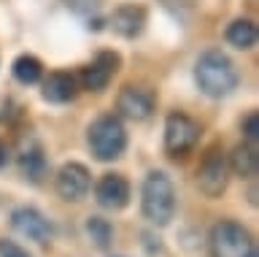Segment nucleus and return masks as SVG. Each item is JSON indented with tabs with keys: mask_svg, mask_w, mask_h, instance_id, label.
Returning a JSON list of instances; mask_svg holds the SVG:
<instances>
[{
	"mask_svg": "<svg viewBox=\"0 0 259 257\" xmlns=\"http://www.w3.org/2000/svg\"><path fill=\"white\" fill-rule=\"evenodd\" d=\"M230 168L235 171V176H240V179H251V176H256L259 171V155H256V143H240V146H235V152L230 155Z\"/></svg>",
	"mask_w": 259,
	"mask_h": 257,
	"instance_id": "2eb2a0df",
	"label": "nucleus"
},
{
	"mask_svg": "<svg viewBox=\"0 0 259 257\" xmlns=\"http://www.w3.org/2000/svg\"><path fill=\"white\" fill-rule=\"evenodd\" d=\"M11 228L19 233V236L35 241V244H49L54 236V228L52 222L46 219L44 214L38 211V208L32 206H19L11 211Z\"/></svg>",
	"mask_w": 259,
	"mask_h": 257,
	"instance_id": "6e6552de",
	"label": "nucleus"
},
{
	"mask_svg": "<svg viewBox=\"0 0 259 257\" xmlns=\"http://www.w3.org/2000/svg\"><path fill=\"white\" fill-rule=\"evenodd\" d=\"M210 257H259L251 233L235 219H222L210 228L208 236Z\"/></svg>",
	"mask_w": 259,
	"mask_h": 257,
	"instance_id": "20e7f679",
	"label": "nucleus"
},
{
	"mask_svg": "<svg viewBox=\"0 0 259 257\" xmlns=\"http://www.w3.org/2000/svg\"><path fill=\"white\" fill-rule=\"evenodd\" d=\"M154 106H157V98L149 87H135V84H127L119 90V98H116V108L121 117L127 119H135V122H143L154 114Z\"/></svg>",
	"mask_w": 259,
	"mask_h": 257,
	"instance_id": "1a4fd4ad",
	"label": "nucleus"
},
{
	"mask_svg": "<svg viewBox=\"0 0 259 257\" xmlns=\"http://www.w3.org/2000/svg\"><path fill=\"white\" fill-rule=\"evenodd\" d=\"M230 181V163L222 146H210L197 168V187L205 198H222Z\"/></svg>",
	"mask_w": 259,
	"mask_h": 257,
	"instance_id": "423d86ee",
	"label": "nucleus"
},
{
	"mask_svg": "<svg viewBox=\"0 0 259 257\" xmlns=\"http://www.w3.org/2000/svg\"><path fill=\"white\" fill-rule=\"evenodd\" d=\"M92 190V173L84 163H65L57 173V195L68 203L84 200Z\"/></svg>",
	"mask_w": 259,
	"mask_h": 257,
	"instance_id": "0eeeda50",
	"label": "nucleus"
},
{
	"mask_svg": "<svg viewBox=\"0 0 259 257\" xmlns=\"http://www.w3.org/2000/svg\"><path fill=\"white\" fill-rule=\"evenodd\" d=\"M6 163H8V149H6V143L0 141V168H6Z\"/></svg>",
	"mask_w": 259,
	"mask_h": 257,
	"instance_id": "412c9836",
	"label": "nucleus"
},
{
	"mask_svg": "<svg viewBox=\"0 0 259 257\" xmlns=\"http://www.w3.org/2000/svg\"><path fill=\"white\" fill-rule=\"evenodd\" d=\"M141 211L154 228H165L176 216V187L165 171H151L141 187Z\"/></svg>",
	"mask_w": 259,
	"mask_h": 257,
	"instance_id": "f03ea898",
	"label": "nucleus"
},
{
	"mask_svg": "<svg viewBox=\"0 0 259 257\" xmlns=\"http://www.w3.org/2000/svg\"><path fill=\"white\" fill-rule=\"evenodd\" d=\"M243 135H246V141L256 143V138H259V114L256 111H251V114L243 119Z\"/></svg>",
	"mask_w": 259,
	"mask_h": 257,
	"instance_id": "6ab92c4d",
	"label": "nucleus"
},
{
	"mask_svg": "<svg viewBox=\"0 0 259 257\" xmlns=\"http://www.w3.org/2000/svg\"><path fill=\"white\" fill-rule=\"evenodd\" d=\"M0 257H30V252L22 249L19 244H14V241H3L0 244Z\"/></svg>",
	"mask_w": 259,
	"mask_h": 257,
	"instance_id": "aec40b11",
	"label": "nucleus"
},
{
	"mask_svg": "<svg viewBox=\"0 0 259 257\" xmlns=\"http://www.w3.org/2000/svg\"><path fill=\"white\" fill-rule=\"evenodd\" d=\"M111 25L121 38H138L143 33V25H146V11L135 3H124L113 11Z\"/></svg>",
	"mask_w": 259,
	"mask_h": 257,
	"instance_id": "ddd939ff",
	"label": "nucleus"
},
{
	"mask_svg": "<svg viewBox=\"0 0 259 257\" xmlns=\"http://www.w3.org/2000/svg\"><path fill=\"white\" fill-rule=\"evenodd\" d=\"M11 74L19 84L32 87V84L40 82V76H44V65H40V60L32 57V54H19L11 65Z\"/></svg>",
	"mask_w": 259,
	"mask_h": 257,
	"instance_id": "dca6fc26",
	"label": "nucleus"
},
{
	"mask_svg": "<svg viewBox=\"0 0 259 257\" xmlns=\"http://www.w3.org/2000/svg\"><path fill=\"white\" fill-rule=\"evenodd\" d=\"M227 41H230L235 49L246 52V49H254L256 44V25L251 19H235L230 27H227Z\"/></svg>",
	"mask_w": 259,
	"mask_h": 257,
	"instance_id": "f3484780",
	"label": "nucleus"
},
{
	"mask_svg": "<svg viewBox=\"0 0 259 257\" xmlns=\"http://www.w3.org/2000/svg\"><path fill=\"white\" fill-rule=\"evenodd\" d=\"M202 127L184 111H173L165 119V152L170 157H186L197 146Z\"/></svg>",
	"mask_w": 259,
	"mask_h": 257,
	"instance_id": "39448f33",
	"label": "nucleus"
},
{
	"mask_svg": "<svg viewBox=\"0 0 259 257\" xmlns=\"http://www.w3.org/2000/svg\"><path fill=\"white\" fill-rule=\"evenodd\" d=\"M130 181L121 173H103V179L95 184V200L105 211H121L130 203Z\"/></svg>",
	"mask_w": 259,
	"mask_h": 257,
	"instance_id": "9b49d317",
	"label": "nucleus"
},
{
	"mask_svg": "<svg viewBox=\"0 0 259 257\" xmlns=\"http://www.w3.org/2000/svg\"><path fill=\"white\" fill-rule=\"evenodd\" d=\"M194 82L208 98H227L230 92L238 90L240 76L235 62L222 49H208L194 62Z\"/></svg>",
	"mask_w": 259,
	"mask_h": 257,
	"instance_id": "f257e3e1",
	"label": "nucleus"
},
{
	"mask_svg": "<svg viewBox=\"0 0 259 257\" xmlns=\"http://www.w3.org/2000/svg\"><path fill=\"white\" fill-rule=\"evenodd\" d=\"M87 141L92 155L100 160V163H111V160H119L127 149V130L121 125L119 117L113 114H103L97 117L87 130Z\"/></svg>",
	"mask_w": 259,
	"mask_h": 257,
	"instance_id": "7ed1b4c3",
	"label": "nucleus"
},
{
	"mask_svg": "<svg viewBox=\"0 0 259 257\" xmlns=\"http://www.w3.org/2000/svg\"><path fill=\"white\" fill-rule=\"evenodd\" d=\"M19 171H22L24 179H30L32 184H38L46 176L49 160H46V152H44V146H40L38 141H30L27 146L22 149V155H19Z\"/></svg>",
	"mask_w": 259,
	"mask_h": 257,
	"instance_id": "4468645a",
	"label": "nucleus"
},
{
	"mask_svg": "<svg viewBox=\"0 0 259 257\" xmlns=\"http://www.w3.org/2000/svg\"><path fill=\"white\" fill-rule=\"evenodd\" d=\"M87 236L95 241L97 249H108L113 244V225L103 216H89L87 219Z\"/></svg>",
	"mask_w": 259,
	"mask_h": 257,
	"instance_id": "a211bd4d",
	"label": "nucleus"
},
{
	"mask_svg": "<svg viewBox=\"0 0 259 257\" xmlns=\"http://www.w3.org/2000/svg\"><path fill=\"white\" fill-rule=\"evenodd\" d=\"M119 65H121V57L116 52H100L92 65H87L81 70V84H84V90H89V92L108 90V84H111V79L116 76Z\"/></svg>",
	"mask_w": 259,
	"mask_h": 257,
	"instance_id": "9d476101",
	"label": "nucleus"
},
{
	"mask_svg": "<svg viewBox=\"0 0 259 257\" xmlns=\"http://www.w3.org/2000/svg\"><path fill=\"white\" fill-rule=\"evenodd\" d=\"M46 103H54V106H65V103L76 100L78 95V79L68 74V70H54L49 74V79L44 82V90H40Z\"/></svg>",
	"mask_w": 259,
	"mask_h": 257,
	"instance_id": "f8f14e48",
	"label": "nucleus"
}]
</instances>
